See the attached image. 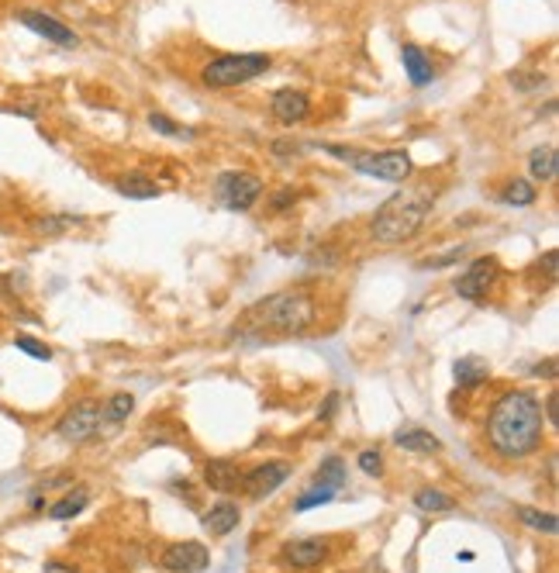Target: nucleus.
Returning <instances> with one entry per match:
<instances>
[{"label": "nucleus", "instance_id": "f257e3e1", "mask_svg": "<svg viewBox=\"0 0 559 573\" xmlns=\"http://www.w3.org/2000/svg\"><path fill=\"white\" fill-rule=\"evenodd\" d=\"M542 404L528 391H508L487 415V442L504 459H525L542 442Z\"/></svg>", "mask_w": 559, "mask_h": 573}, {"label": "nucleus", "instance_id": "f03ea898", "mask_svg": "<svg viewBox=\"0 0 559 573\" xmlns=\"http://www.w3.org/2000/svg\"><path fill=\"white\" fill-rule=\"evenodd\" d=\"M318 321V300L304 287H290L280 294H270L263 300H256L242 325L235 328V336H252V338H266V336H301L308 332L311 325Z\"/></svg>", "mask_w": 559, "mask_h": 573}, {"label": "nucleus", "instance_id": "7ed1b4c3", "mask_svg": "<svg viewBox=\"0 0 559 573\" xmlns=\"http://www.w3.org/2000/svg\"><path fill=\"white\" fill-rule=\"evenodd\" d=\"M432 211V198L424 190H397L384 200V208L369 221V238L380 245H401L422 232L424 217Z\"/></svg>", "mask_w": 559, "mask_h": 573}, {"label": "nucleus", "instance_id": "20e7f679", "mask_svg": "<svg viewBox=\"0 0 559 573\" xmlns=\"http://www.w3.org/2000/svg\"><path fill=\"white\" fill-rule=\"evenodd\" d=\"M328 156L349 162L356 173L380 183H405L411 177V156L405 149H387V152H369V149H346V145H321Z\"/></svg>", "mask_w": 559, "mask_h": 573}, {"label": "nucleus", "instance_id": "39448f33", "mask_svg": "<svg viewBox=\"0 0 559 573\" xmlns=\"http://www.w3.org/2000/svg\"><path fill=\"white\" fill-rule=\"evenodd\" d=\"M273 69V60L263 56V52H225V56H214L204 69H200V79L204 87L211 90H232V87H242L249 79L266 77Z\"/></svg>", "mask_w": 559, "mask_h": 573}, {"label": "nucleus", "instance_id": "423d86ee", "mask_svg": "<svg viewBox=\"0 0 559 573\" xmlns=\"http://www.w3.org/2000/svg\"><path fill=\"white\" fill-rule=\"evenodd\" d=\"M214 198L228 211H249L252 204L263 198V180L249 170H228L214 180Z\"/></svg>", "mask_w": 559, "mask_h": 573}, {"label": "nucleus", "instance_id": "0eeeda50", "mask_svg": "<svg viewBox=\"0 0 559 573\" xmlns=\"http://www.w3.org/2000/svg\"><path fill=\"white\" fill-rule=\"evenodd\" d=\"M290 476H293V467H290V463H284V459H270V463L252 467L249 474H242V487H246V494H249L252 501H263V497L276 494Z\"/></svg>", "mask_w": 559, "mask_h": 573}, {"label": "nucleus", "instance_id": "6e6552de", "mask_svg": "<svg viewBox=\"0 0 559 573\" xmlns=\"http://www.w3.org/2000/svg\"><path fill=\"white\" fill-rule=\"evenodd\" d=\"M498 277H501V263L494 256H480L466 266L463 277H456L452 287H456V294L463 297V300H480L498 283Z\"/></svg>", "mask_w": 559, "mask_h": 573}, {"label": "nucleus", "instance_id": "1a4fd4ad", "mask_svg": "<svg viewBox=\"0 0 559 573\" xmlns=\"http://www.w3.org/2000/svg\"><path fill=\"white\" fill-rule=\"evenodd\" d=\"M18 21L28 28V32H35L39 39L52 42V45H59V49H77L79 45L77 32H73L70 24H62L59 18H52V14H45V11L24 7V11H18Z\"/></svg>", "mask_w": 559, "mask_h": 573}, {"label": "nucleus", "instance_id": "9d476101", "mask_svg": "<svg viewBox=\"0 0 559 573\" xmlns=\"http://www.w3.org/2000/svg\"><path fill=\"white\" fill-rule=\"evenodd\" d=\"M100 404H94V401H83V404H77L73 411H66V415L59 418L56 432L66 439V442H87V439H94L97 432H100Z\"/></svg>", "mask_w": 559, "mask_h": 573}, {"label": "nucleus", "instance_id": "9b49d317", "mask_svg": "<svg viewBox=\"0 0 559 573\" xmlns=\"http://www.w3.org/2000/svg\"><path fill=\"white\" fill-rule=\"evenodd\" d=\"M159 563H163V570H170V573H200V570H208L211 553H208V546H200V542H173V546L163 550Z\"/></svg>", "mask_w": 559, "mask_h": 573}, {"label": "nucleus", "instance_id": "f8f14e48", "mask_svg": "<svg viewBox=\"0 0 559 573\" xmlns=\"http://www.w3.org/2000/svg\"><path fill=\"white\" fill-rule=\"evenodd\" d=\"M328 559V546L321 539H293L280 550V563L290 570H314Z\"/></svg>", "mask_w": 559, "mask_h": 573}, {"label": "nucleus", "instance_id": "ddd939ff", "mask_svg": "<svg viewBox=\"0 0 559 573\" xmlns=\"http://www.w3.org/2000/svg\"><path fill=\"white\" fill-rule=\"evenodd\" d=\"M270 111L280 125L293 128V125H301V121L311 115V97L304 94V90H290V87H284V90H276V94H273Z\"/></svg>", "mask_w": 559, "mask_h": 573}, {"label": "nucleus", "instance_id": "4468645a", "mask_svg": "<svg viewBox=\"0 0 559 573\" xmlns=\"http://www.w3.org/2000/svg\"><path fill=\"white\" fill-rule=\"evenodd\" d=\"M238 484H242V470L232 459H208L204 463V487H211L218 494H232Z\"/></svg>", "mask_w": 559, "mask_h": 573}, {"label": "nucleus", "instance_id": "2eb2a0df", "mask_svg": "<svg viewBox=\"0 0 559 573\" xmlns=\"http://www.w3.org/2000/svg\"><path fill=\"white\" fill-rule=\"evenodd\" d=\"M401 62H405V73L411 79V87H424V83H432L435 79V66L428 60V52L418 49V45H401Z\"/></svg>", "mask_w": 559, "mask_h": 573}, {"label": "nucleus", "instance_id": "dca6fc26", "mask_svg": "<svg viewBox=\"0 0 559 573\" xmlns=\"http://www.w3.org/2000/svg\"><path fill=\"white\" fill-rule=\"evenodd\" d=\"M394 446H401L405 453H418V456H432L443 449V442L432 432H424L418 425H407L401 432H394Z\"/></svg>", "mask_w": 559, "mask_h": 573}, {"label": "nucleus", "instance_id": "f3484780", "mask_svg": "<svg viewBox=\"0 0 559 573\" xmlns=\"http://www.w3.org/2000/svg\"><path fill=\"white\" fill-rule=\"evenodd\" d=\"M117 194L128 200H153L163 194V187L155 183L153 177H145V173H121V177L115 180Z\"/></svg>", "mask_w": 559, "mask_h": 573}, {"label": "nucleus", "instance_id": "a211bd4d", "mask_svg": "<svg viewBox=\"0 0 559 573\" xmlns=\"http://www.w3.org/2000/svg\"><path fill=\"white\" fill-rule=\"evenodd\" d=\"M242 522V508L235 501H218L211 504V512L204 514V529L211 535H228Z\"/></svg>", "mask_w": 559, "mask_h": 573}, {"label": "nucleus", "instance_id": "6ab92c4d", "mask_svg": "<svg viewBox=\"0 0 559 573\" xmlns=\"http://www.w3.org/2000/svg\"><path fill=\"white\" fill-rule=\"evenodd\" d=\"M528 173L542 183H553L559 173V152L556 145H536L532 156H528Z\"/></svg>", "mask_w": 559, "mask_h": 573}, {"label": "nucleus", "instance_id": "aec40b11", "mask_svg": "<svg viewBox=\"0 0 559 573\" xmlns=\"http://www.w3.org/2000/svg\"><path fill=\"white\" fill-rule=\"evenodd\" d=\"M346 480H349V474H346V463L339 459V456H328L325 463L318 467V474H314V487H328V491H342L346 487Z\"/></svg>", "mask_w": 559, "mask_h": 573}, {"label": "nucleus", "instance_id": "412c9836", "mask_svg": "<svg viewBox=\"0 0 559 573\" xmlns=\"http://www.w3.org/2000/svg\"><path fill=\"white\" fill-rule=\"evenodd\" d=\"M452 374H456V384H460V387H477V384L487 380L490 366H487V359L480 356H463V359H456Z\"/></svg>", "mask_w": 559, "mask_h": 573}, {"label": "nucleus", "instance_id": "4be33fe9", "mask_svg": "<svg viewBox=\"0 0 559 573\" xmlns=\"http://www.w3.org/2000/svg\"><path fill=\"white\" fill-rule=\"evenodd\" d=\"M498 200H501L504 208H528V204H536V183L525 177H515L498 194Z\"/></svg>", "mask_w": 559, "mask_h": 573}, {"label": "nucleus", "instance_id": "5701e85b", "mask_svg": "<svg viewBox=\"0 0 559 573\" xmlns=\"http://www.w3.org/2000/svg\"><path fill=\"white\" fill-rule=\"evenodd\" d=\"M415 508H422L428 514H445L456 508V501L443 491H435V487H422V491H415Z\"/></svg>", "mask_w": 559, "mask_h": 573}, {"label": "nucleus", "instance_id": "b1692460", "mask_svg": "<svg viewBox=\"0 0 559 573\" xmlns=\"http://www.w3.org/2000/svg\"><path fill=\"white\" fill-rule=\"evenodd\" d=\"M135 411V397L132 394H115V397H107V404L100 408V418L107 421V425H121V421H128V415Z\"/></svg>", "mask_w": 559, "mask_h": 573}, {"label": "nucleus", "instance_id": "393cba45", "mask_svg": "<svg viewBox=\"0 0 559 573\" xmlns=\"http://www.w3.org/2000/svg\"><path fill=\"white\" fill-rule=\"evenodd\" d=\"M87 504H90V494H87V491L79 487V491H73V494H66L62 501H56V504L49 508V514H52L56 522H66V518H77V514L83 512Z\"/></svg>", "mask_w": 559, "mask_h": 573}, {"label": "nucleus", "instance_id": "a878e982", "mask_svg": "<svg viewBox=\"0 0 559 573\" xmlns=\"http://www.w3.org/2000/svg\"><path fill=\"white\" fill-rule=\"evenodd\" d=\"M518 518L528 525V529H536V532H545V535H556L559 529V522H556V514L553 512H539V508H518Z\"/></svg>", "mask_w": 559, "mask_h": 573}, {"label": "nucleus", "instance_id": "bb28decb", "mask_svg": "<svg viewBox=\"0 0 559 573\" xmlns=\"http://www.w3.org/2000/svg\"><path fill=\"white\" fill-rule=\"evenodd\" d=\"M149 128H153V132H159V135H166V139H193L191 128L176 125L173 118H166V115H159V111H153V115H149Z\"/></svg>", "mask_w": 559, "mask_h": 573}, {"label": "nucleus", "instance_id": "cd10ccee", "mask_svg": "<svg viewBox=\"0 0 559 573\" xmlns=\"http://www.w3.org/2000/svg\"><path fill=\"white\" fill-rule=\"evenodd\" d=\"M335 491H328V487H311L308 494H301L293 501V512H311V508H321L328 501H335Z\"/></svg>", "mask_w": 559, "mask_h": 573}, {"label": "nucleus", "instance_id": "c85d7f7f", "mask_svg": "<svg viewBox=\"0 0 559 573\" xmlns=\"http://www.w3.org/2000/svg\"><path fill=\"white\" fill-rule=\"evenodd\" d=\"M14 346H18L21 353H28V356L42 359V363H49V359H52V349H49L45 342H39V338H32V336H18V338H14Z\"/></svg>", "mask_w": 559, "mask_h": 573}, {"label": "nucleus", "instance_id": "c756f323", "mask_svg": "<svg viewBox=\"0 0 559 573\" xmlns=\"http://www.w3.org/2000/svg\"><path fill=\"white\" fill-rule=\"evenodd\" d=\"M73 225H79V217L62 215V217H42L35 228H39L42 236H59V232H66V228H73Z\"/></svg>", "mask_w": 559, "mask_h": 573}, {"label": "nucleus", "instance_id": "7c9ffc66", "mask_svg": "<svg viewBox=\"0 0 559 573\" xmlns=\"http://www.w3.org/2000/svg\"><path fill=\"white\" fill-rule=\"evenodd\" d=\"M359 470L367 476L384 474V456H380V449H363V453H359Z\"/></svg>", "mask_w": 559, "mask_h": 573}, {"label": "nucleus", "instance_id": "2f4dec72", "mask_svg": "<svg viewBox=\"0 0 559 573\" xmlns=\"http://www.w3.org/2000/svg\"><path fill=\"white\" fill-rule=\"evenodd\" d=\"M508 79H511L518 90H525V94H528V90H539V87H545V77H542V73H511Z\"/></svg>", "mask_w": 559, "mask_h": 573}, {"label": "nucleus", "instance_id": "473e14b6", "mask_svg": "<svg viewBox=\"0 0 559 573\" xmlns=\"http://www.w3.org/2000/svg\"><path fill=\"white\" fill-rule=\"evenodd\" d=\"M466 249L460 245V249H452V253H445V256H435V259H424L422 270H443V266H449V263H456V259L463 256Z\"/></svg>", "mask_w": 559, "mask_h": 573}, {"label": "nucleus", "instance_id": "72a5a7b5", "mask_svg": "<svg viewBox=\"0 0 559 573\" xmlns=\"http://www.w3.org/2000/svg\"><path fill=\"white\" fill-rule=\"evenodd\" d=\"M545 425H559V394H549L545 397Z\"/></svg>", "mask_w": 559, "mask_h": 573}, {"label": "nucleus", "instance_id": "f704fd0d", "mask_svg": "<svg viewBox=\"0 0 559 573\" xmlns=\"http://www.w3.org/2000/svg\"><path fill=\"white\" fill-rule=\"evenodd\" d=\"M293 200H297V190H290V187L287 190H280V194L273 198V211H287Z\"/></svg>", "mask_w": 559, "mask_h": 573}, {"label": "nucleus", "instance_id": "c9c22d12", "mask_svg": "<svg viewBox=\"0 0 559 573\" xmlns=\"http://www.w3.org/2000/svg\"><path fill=\"white\" fill-rule=\"evenodd\" d=\"M335 411H339V394H328L325 397V408L318 411V418H321V421H331V418H335Z\"/></svg>", "mask_w": 559, "mask_h": 573}, {"label": "nucleus", "instance_id": "e433bc0d", "mask_svg": "<svg viewBox=\"0 0 559 573\" xmlns=\"http://www.w3.org/2000/svg\"><path fill=\"white\" fill-rule=\"evenodd\" d=\"M532 374L545 376V380H553V376H556V359H545V363H539V366H536Z\"/></svg>", "mask_w": 559, "mask_h": 573}, {"label": "nucleus", "instance_id": "4c0bfd02", "mask_svg": "<svg viewBox=\"0 0 559 573\" xmlns=\"http://www.w3.org/2000/svg\"><path fill=\"white\" fill-rule=\"evenodd\" d=\"M273 156H280V159L297 156V145H290V142H273Z\"/></svg>", "mask_w": 559, "mask_h": 573}, {"label": "nucleus", "instance_id": "58836bf2", "mask_svg": "<svg viewBox=\"0 0 559 573\" xmlns=\"http://www.w3.org/2000/svg\"><path fill=\"white\" fill-rule=\"evenodd\" d=\"M45 573H77V570H70L66 563H45Z\"/></svg>", "mask_w": 559, "mask_h": 573}]
</instances>
